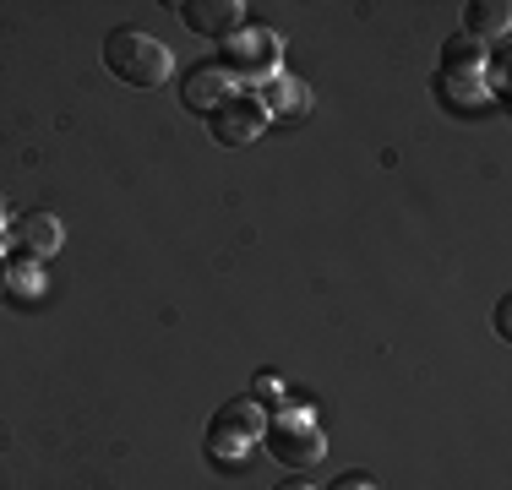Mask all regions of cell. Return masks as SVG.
<instances>
[{
	"label": "cell",
	"instance_id": "6da1fadb",
	"mask_svg": "<svg viewBox=\"0 0 512 490\" xmlns=\"http://www.w3.org/2000/svg\"><path fill=\"white\" fill-rule=\"evenodd\" d=\"M104 66L120 82H131V88H164L169 71H175V55L142 28H115L104 39Z\"/></svg>",
	"mask_w": 512,
	"mask_h": 490
},
{
	"label": "cell",
	"instance_id": "7a4b0ae2",
	"mask_svg": "<svg viewBox=\"0 0 512 490\" xmlns=\"http://www.w3.org/2000/svg\"><path fill=\"white\" fill-rule=\"evenodd\" d=\"M256 436H262V409L246 403V398H235L229 409H218L213 431H207V447H213V458H218V452H224V458H235V452H246Z\"/></svg>",
	"mask_w": 512,
	"mask_h": 490
},
{
	"label": "cell",
	"instance_id": "3957f363",
	"mask_svg": "<svg viewBox=\"0 0 512 490\" xmlns=\"http://www.w3.org/2000/svg\"><path fill=\"white\" fill-rule=\"evenodd\" d=\"M262 126H267V109H262V98H251V93H229L224 104L213 109V131H218V142H229V147L256 142Z\"/></svg>",
	"mask_w": 512,
	"mask_h": 490
},
{
	"label": "cell",
	"instance_id": "277c9868",
	"mask_svg": "<svg viewBox=\"0 0 512 490\" xmlns=\"http://www.w3.org/2000/svg\"><path fill=\"white\" fill-rule=\"evenodd\" d=\"M322 436H316V425L306 420V414H284V420L273 425V458L284 463H300V469H311L316 458H322Z\"/></svg>",
	"mask_w": 512,
	"mask_h": 490
},
{
	"label": "cell",
	"instance_id": "5b68a950",
	"mask_svg": "<svg viewBox=\"0 0 512 490\" xmlns=\"http://www.w3.org/2000/svg\"><path fill=\"white\" fill-rule=\"evenodd\" d=\"M180 17H186L191 33L224 39V33H235L240 22H246V6H240V0H186V6H180Z\"/></svg>",
	"mask_w": 512,
	"mask_h": 490
},
{
	"label": "cell",
	"instance_id": "8992f818",
	"mask_svg": "<svg viewBox=\"0 0 512 490\" xmlns=\"http://www.w3.org/2000/svg\"><path fill=\"white\" fill-rule=\"evenodd\" d=\"M180 93H186L191 109H207V115H213V109L229 98V71L218 66V60H202V66L186 71V88H180Z\"/></svg>",
	"mask_w": 512,
	"mask_h": 490
},
{
	"label": "cell",
	"instance_id": "52a82bcc",
	"mask_svg": "<svg viewBox=\"0 0 512 490\" xmlns=\"http://www.w3.org/2000/svg\"><path fill=\"white\" fill-rule=\"evenodd\" d=\"M11 235H17V245H22L28 256H50V251H60V240H66V235H60V218H55V213H44V207L22 213Z\"/></svg>",
	"mask_w": 512,
	"mask_h": 490
},
{
	"label": "cell",
	"instance_id": "ba28073f",
	"mask_svg": "<svg viewBox=\"0 0 512 490\" xmlns=\"http://www.w3.org/2000/svg\"><path fill=\"white\" fill-rule=\"evenodd\" d=\"M463 28H469V33H507V6H502V0H485V6L474 0L469 17H463Z\"/></svg>",
	"mask_w": 512,
	"mask_h": 490
},
{
	"label": "cell",
	"instance_id": "9c48e42d",
	"mask_svg": "<svg viewBox=\"0 0 512 490\" xmlns=\"http://www.w3.org/2000/svg\"><path fill=\"white\" fill-rule=\"evenodd\" d=\"M327 490H376V480H371V474H360V469H355V474H338V480L327 485Z\"/></svg>",
	"mask_w": 512,
	"mask_h": 490
},
{
	"label": "cell",
	"instance_id": "30bf717a",
	"mask_svg": "<svg viewBox=\"0 0 512 490\" xmlns=\"http://www.w3.org/2000/svg\"><path fill=\"white\" fill-rule=\"evenodd\" d=\"M273 490H316V485H306V480H284V485H273Z\"/></svg>",
	"mask_w": 512,
	"mask_h": 490
},
{
	"label": "cell",
	"instance_id": "8fae6325",
	"mask_svg": "<svg viewBox=\"0 0 512 490\" xmlns=\"http://www.w3.org/2000/svg\"><path fill=\"white\" fill-rule=\"evenodd\" d=\"M0 235H6V202H0Z\"/></svg>",
	"mask_w": 512,
	"mask_h": 490
},
{
	"label": "cell",
	"instance_id": "7c38bea8",
	"mask_svg": "<svg viewBox=\"0 0 512 490\" xmlns=\"http://www.w3.org/2000/svg\"><path fill=\"white\" fill-rule=\"evenodd\" d=\"M6 284H11V278H6V267H0V294H6Z\"/></svg>",
	"mask_w": 512,
	"mask_h": 490
}]
</instances>
